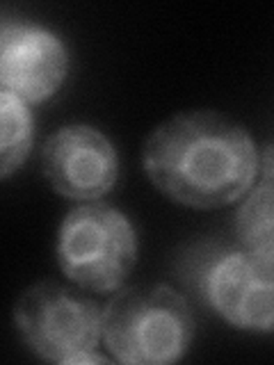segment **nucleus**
Segmentation results:
<instances>
[{"instance_id":"nucleus-10","label":"nucleus","mask_w":274,"mask_h":365,"mask_svg":"<svg viewBox=\"0 0 274 365\" xmlns=\"http://www.w3.org/2000/svg\"><path fill=\"white\" fill-rule=\"evenodd\" d=\"M265 167L274 169V146H270L268 153H265Z\"/></svg>"},{"instance_id":"nucleus-8","label":"nucleus","mask_w":274,"mask_h":365,"mask_svg":"<svg viewBox=\"0 0 274 365\" xmlns=\"http://www.w3.org/2000/svg\"><path fill=\"white\" fill-rule=\"evenodd\" d=\"M235 233L245 249L274 254V169H263V180L240 205Z\"/></svg>"},{"instance_id":"nucleus-5","label":"nucleus","mask_w":274,"mask_h":365,"mask_svg":"<svg viewBox=\"0 0 274 365\" xmlns=\"http://www.w3.org/2000/svg\"><path fill=\"white\" fill-rule=\"evenodd\" d=\"M208 304L238 329L274 334V254L231 251L206 272Z\"/></svg>"},{"instance_id":"nucleus-4","label":"nucleus","mask_w":274,"mask_h":365,"mask_svg":"<svg viewBox=\"0 0 274 365\" xmlns=\"http://www.w3.org/2000/svg\"><path fill=\"white\" fill-rule=\"evenodd\" d=\"M14 324L30 351L44 361L106 363V356L96 354L103 338V311L96 302L53 281H41L19 297Z\"/></svg>"},{"instance_id":"nucleus-1","label":"nucleus","mask_w":274,"mask_h":365,"mask_svg":"<svg viewBox=\"0 0 274 365\" xmlns=\"http://www.w3.org/2000/svg\"><path fill=\"white\" fill-rule=\"evenodd\" d=\"M142 163L165 197L210 210L238 201L251 187L258 153L240 123L199 110L160 123L144 144Z\"/></svg>"},{"instance_id":"nucleus-6","label":"nucleus","mask_w":274,"mask_h":365,"mask_svg":"<svg viewBox=\"0 0 274 365\" xmlns=\"http://www.w3.org/2000/svg\"><path fill=\"white\" fill-rule=\"evenodd\" d=\"M41 169L55 192L73 201H98L114 187L119 158L114 144L91 125H64L46 140Z\"/></svg>"},{"instance_id":"nucleus-3","label":"nucleus","mask_w":274,"mask_h":365,"mask_svg":"<svg viewBox=\"0 0 274 365\" xmlns=\"http://www.w3.org/2000/svg\"><path fill=\"white\" fill-rule=\"evenodd\" d=\"M57 260L68 281L91 292H114L137 260L131 220L108 203L89 201L68 210L57 237Z\"/></svg>"},{"instance_id":"nucleus-9","label":"nucleus","mask_w":274,"mask_h":365,"mask_svg":"<svg viewBox=\"0 0 274 365\" xmlns=\"http://www.w3.org/2000/svg\"><path fill=\"white\" fill-rule=\"evenodd\" d=\"M0 176L9 178L26 163L32 146V114L28 103L9 91H0Z\"/></svg>"},{"instance_id":"nucleus-2","label":"nucleus","mask_w":274,"mask_h":365,"mask_svg":"<svg viewBox=\"0 0 274 365\" xmlns=\"http://www.w3.org/2000/svg\"><path fill=\"white\" fill-rule=\"evenodd\" d=\"M192 338L190 306L167 285L126 288L103 308V342L119 363H174L190 349Z\"/></svg>"},{"instance_id":"nucleus-7","label":"nucleus","mask_w":274,"mask_h":365,"mask_svg":"<svg viewBox=\"0 0 274 365\" xmlns=\"http://www.w3.org/2000/svg\"><path fill=\"white\" fill-rule=\"evenodd\" d=\"M68 55L60 37L23 21H5L0 32V85L23 103L51 98L66 78Z\"/></svg>"}]
</instances>
